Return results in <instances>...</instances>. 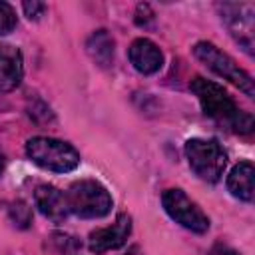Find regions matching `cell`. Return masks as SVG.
Masks as SVG:
<instances>
[{"label":"cell","instance_id":"obj_1","mask_svg":"<svg viewBox=\"0 0 255 255\" xmlns=\"http://www.w3.org/2000/svg\"><path fill=\"white\" fill-rule=\"evenodd\" d=\"M191 92L197 96L205 116L211 120L225 124L237 133H249L253 129V118L237 108L233 98L215 82L195 76L191 80Z\"/></svg>","mask_w":255,"mask_h":255},{"label":"cell","instance_id":"obj_2","mask_svg":"<svg viewBox=\"0 0 255 255\" xmlns=\"http://www.w3.org/2000/svg\"><path fill=\"white\" fill-rule=\"evenodd\" d=\"M26 153L42 169L56 171V173H68L80 165V153L70 143L62 139H54V137L38 135V137L28 139Z\"/></svg>","mask_w":255,"mask_h":255},{"label":"cell","instance_id":"obj_3","mask_svg":"<svg viewBox=\"0 0 255 255\" xmlns=\"http://www.w3.org/2000/svg\"><path fill=\"white\" fill-rule=\"evenodd\" d=\"M66 199H68V207H70V213L78 215V217H84V219H98V217H104L112 211V195L108 193V189L94 181V179H82V181H76L68 193H66Z\"/></svg>","mask_w":255,"mask_h":255},{"label":"cell","instance_id":"obj_4","mask_svg":"<svg viewBox=\"0 0 255 255\" xmlns=\"http://www.w3.org/2000/svg\"><path fill=\"white\" fill-rule=\"evenodd\" d=\"M185 155L195 175L209 183L219 181L227 165V153L217 139L191 137L185 141Z\"/></svg>","mask_w":255,"mask_h":255},{"label":"cell","instance_id":"obj_5","mask_svg":"<svg viewBox=\"0 0 255 255\" xmlns=\"http://www.w3.org/2000/svg\"><path fill=\"white\" fill-rule=\"evenodd\" d=\"M193 56H195L201 64H205L211 72H215L217 76L229 80L233 86H237V88H239L241 92H245L249 98L255 96V88H253L251 76H249L243 68H239V64H237L231 56H227L225 52H221V50H219L217 46H213L211 42H197V44L193 46Z\"/></svg>","mask_w":255,"mask_h":255},{"label":"cell","instance_id":"obj_6","mask_svg":"<svg viewBox=\"0 0 255 255\" xmlns=\"http://www.w3.org/2000/svg\"><path fill=\"white\" fill-rule=\"evenodd\" d=\"M161 203L165 213L177 221L181 227L193 231V233H205L209 229V217L203 213V209L185 195L181 189H167L161 195Z\"/></svg>","mask_w":255,"mask_h":255},{"label":"cell","instance_id":"obj_7","mask_svg":"<svg viewBox=\"0 0 255 255\" xmlns=\"http://www.w3.org/2000/svg\"><path fill=\"white\" fill-rule=\"evenodd\" d=\"M221 18L227 24L233 38L245 48V52H253V10L245 4H223Z\"/></svg>","mask_w":255,"mask_h":255},{"label":"cell","instance_id":"obj_8","mask_svg":"<svg viewBox=\"0 0 255 255\" xmlns=\"http://www.w3.org/2000/svg\"><path fill=\"white\" fill-rule=\"evenodd\" d=\"M129 233H131V217L128 213H120L112 225L90 233V251L100 255V253L118 249L126 243Z\"/></svg>","mask_w":255,"mask_h":255},{"label":"cell","instance_id":"obj_9","mask_svg":"<svg viewBox=\"0 0 255 255\" xmlns=\"http://www.w3.org/2000/svg\"><path fill=\"white\" fill-rule=\"evenodd\" d=\"M34 201L40 213L56 223H62L70 213L66 193L54 185H38L34 191Z\"/></svg>","mask_w":255,"mask_h":255},{"label":"cell","instance_id":"obj_10","mask_svg":"<svg viewBox=\"0 0 255 255\" xmlns=\"http://www.w3.org/2000/svg\"><path fill=\"white\" fill-rule=\"evenodd\" d=\"M24 76L22 52L16 46L0 44V92H12Z\"/></svg>","mask_w":255,"mask_h":255},{"label":"cell","instance_id":"obj_11","mask_svg":"<svg viewBox=\"0 0 255 255\" xmlns=\"http://www.w3.org/2000/svg\"><path fill=\"white\" fill-rule=\"evenodd\" d=\"M129 62L131 66L139 72V74H155L161 64H163V54L161 50L157 48V44H153L151 40L147 38H137L131 42L129 46Z\"/></svg>","mask_w":255,"mask_h":255},{"label":"cell","instance_id":"obj_12","mask_svg":"<svg viewBox=\"0 0 255 255\" xmlns=\"http://www.w3.org/2000/svg\"><path fill=\"white\" fill-rule=\"evenodd\" d=\"M253 177H255V169L251 161H241L237 163L229 177H227V189L231 191L233 197L241 199V201H253Z\"/></svg>","mask_w":255,"mask_h":255},{"label":"cell","instance_id":"obj_13","mask_svg":"<svg viewBox=\"0 0 255 255\" xmlns=\"http://www.w3.org/2000/svg\"><path fill=\"white\" fill-rule=\"evenodd\" d=\"M86 50L90 58L102 68H108L114 62V40L106 30L94 32L86 42Z\"/></svg>","mask_w":255,"mask_h":255},{"label":"cell","instance_id":"obj_14","mask_svg":"<svg viewBox=\"0 0 255 255\" xmlns=\"http://www.w3.org/2000/svg\"><path fill=\"white\" fill-rule=\"evenodd\" d=\"M8 215H10L12 223H14L16 227H20V229L30 227V223H32V211H30V207H28L24 201H14V203H10Z\"/></svg>","mask_w":255,"mask_h":255},{"label":"cell","instance_id":"obj_15","mask_svg":"<svg viewBox=\"0 0 255 255\" xmlns=\"http://www.w3.org/2000/svg\"><path fill=\"white\" fill-rule=\"evenodd\" d=\"M16 12L8 2H0V36L10 34L16 28Z\"/></svg>","mask_w":255,"mask_h":255},{"label":"cell","instance_id":"obj_16","mask_svg":"<svg viewBox=\"0 0 255 255\" xmlns=\"http://www.w3.org/2000/svg\"><path fill=\"white\" fill-rule=\"evenodd\" d=\"M22 8H24V12H26V16H28L30 20H38V18L44 16V12H46V4H44V2H38V0L24 2Z\"/></svg>","mask_w":255,"mask_h":255},{"label":"cell","instance_id":"obj_17","mask_svg":"<svg viewBox=\"0 0 255 255\" xmlns=\"http://www.w3.org/2000/svg\"><path fill=\"white\" fill-rule=\"evenodd\" d=\"M209 255H239L235 249H231V247H227V245H215L211 251H209Z\"/></svg>","mask_w":255,"mask_h":255},{"label":"cell","instance_id":"obj_18","mask_svg":"<svg viewBox=\"0 0 255 255\" xmlns=\"http://www.w3.org/2000/svg\"><path fill=\"white\" fill-rule=\"evenodd\" d=\"M4 165H6V157H4V153L0 151V173L4 171Z\"/></svg>","mask_w":255,"mask_h":255}]
</instances>
